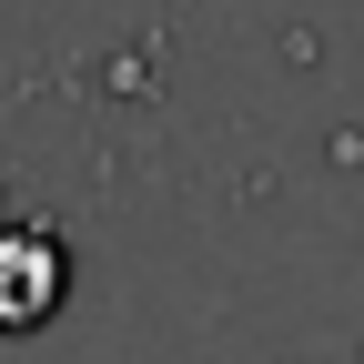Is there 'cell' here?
Segmentation results:
<instances>
[{"label": "cell", "instance_id": "6da1fadb", "mask_svg": "<svg viewBox=\"0 0 364 364\" xmlns=\"http://www.w3.org/2000/svg\"><path fill=\"white\" fill-rule=\"evenodd\" d=\"M61 304H71V243L41 213L0 223V334H41Z\"/></svg>", "mask_w": 364, "mask_h": 364}]
</instances>
